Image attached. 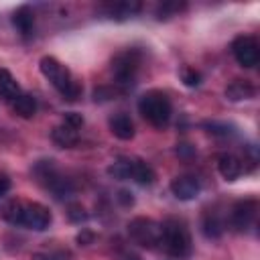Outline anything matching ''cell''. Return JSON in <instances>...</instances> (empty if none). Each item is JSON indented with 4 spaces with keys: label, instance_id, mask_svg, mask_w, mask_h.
Listing matches in <instances>:
<instances>
[{
    "label": "cell",
    "instance_id": "1",
    "mask_svg": "<svg viewBox=\"0 0 260 260\" xmlns=\"http://www.w3.org/2000/svg\"><path fill=\"white\" fill-rule=\"evenodd\" d=\"M160 246L175 258H185L191 254V234L181 219L169 217L160 223Z\"/></svg>",
    "mask_w": 260,
    "mask_h": 260
},
{
    "label": "cell",
    "instance_id": "2",
    "mask_svg": "<svg viewBox=\"0 0 260 260\" xmlns=\"http://www.w3.org/2000/svg\"><path fill=\"white\" fill-rule=\"evenodd\" d=\"M138 112L142 114V118L146 122H150L156 128H162L171 120L173 108H171V100L167 98V93H162L160 89H150L140 95Z\"/></svg>",
    "mask_w": 260,
    "mask_h": 260
},
{
    "label": "cell",
    "instance_id": "3",
    "mask_svg": "<svg viewBox=\"0 0 260 260\" xmlns=\"http://www.w3.org/2000/svg\"><path fill=\"white\" fill-rule=\"evenodd\" d=\"M140 61H142V55L136 49H126V51L118 53L112 59V71H114L116 83L130 85L134 81V77H136V71L140 67Z\"/></svg>",
    "mask_w": 260,
    "mask_h": 260
},
{
    "label": "cell",
    "instance_id": "4",
    "mask_svg": "<svg viewBox=\"0 0 260 260\" xmlns=\"http://www.w3.org/2000/svg\"><path fill=\"white\" fill-rule=\"evenodd\" d=\"M128 234L142 248H156L160 244V223L150 217H134L128 223Z\"/></svg>",
    "mask_w": 260,
    "mask_h": 260
},
{
    "label": "cell",
    "instance_id": "5",
    "mask_svg": "<svg viewBox=\"0 0 260 260\" xmlns=\"http://www.w3.org/2000/svg\"><path fill=\"white\" fill-rule=\"evenodd\" d=\"M39 69H41V73L53 83V87H55L59 93H63V91L71 85V81H73L71 71H69L61 61H57V59L51 57V55H45V57L39 61Z\"/></svg>",
    "mask_w": 260,
    "mask_h": 260
},
{
    "label": "cell",
    "instance_id": "6",
    "mask_svg": "<svg viewBox=\"0 0 260 260\" xmlns=\"http://www.w3.org/2000/svg\"><path fill=\"white\" fill-rule=\"evenodd\" d=\"M232 53L236 57V61L242 65V67H254L258 65L260 61V51H258V43L254 37H248V35H242V37H236L234 43H232Z\"/></svg>",
    "mask_w": 260,
    "mask_h": 260
},
{
    "label": "cell",
    "instance_id": "7",
    "mask_svg": "<svg viewBox=\"0 0 260 260\" xmlns=\"http://www.w3.org/2000/svg\"><path fill=\"white\" fill-rule=\"evenodd\" d=\"M53 221L51 211L41 203H26L22 213V225L35 232H45Z\"/></svg>",
    "mask_w": 260,
    "mask_h": 260
},
{
    "label": "cell",
    "instance_id": "8",
    "mask_svg": "<svg viewBox=\"0 0 260 260\" xmlns=\"http://www.w3.org/2000/svg\"><path fill=\"white\" fill-rule=\"evenodd\" d=\"M256 211H258V205L254 199L238 201L232 209V225L236 230H248L256 219Z\"/></svg>",
    "mask_w": 260,
    "mask_h": 260
},
{
    "label": "cell",
    "instance_id": "9",
    "mask_svg": "<svg viewBox=\"0 0 260 260\" xmlns=\"http://www.w3.org/2000/svg\"><path fill=\"white\" fill-rule=\"evenodd\" d=\"M199 191H201V185L191 175H181V177H175L171 181V193L179 201H191L199 195Z\"/></svg>",
    "mask_w": 260,
    "mask_h": 260
},
{
    "label": "cell",
    "instance_id": "10",
    "mask_svg": "<svg viewBox=\"0 0 260 260\" xmlns=\"http://www.w3.org/2000/svg\"><path fill=\"white\" fill-rule=\"evenodd\" d=\"M217 171L225 181H236L242 175V160L232 152H221L217 156Z\"/></svg>",
    "mask_w": 260,
    "mask_h": 260
},
{
    "label": "cell",
    "instance_id": "11",
    "mask_svg": "<svg viewBox=\"0 0 260 260\" xmlns=\"http://www.w3.org/2000/svg\"><path fill=\"white\" fill-rule=\"evenodd\" d=\"M110 130L120 140H132L134 138V122L124 112H118L110 118Z\"/></svg>",
    "mask_w": 260,
    "mask_h": 260
},
{
    "label": "cell",
    "instance_id": "12",
    "mask_svg": "<svg viewBox=\"0 0 260 260\" xmlns=\"http://www.w3.org/2000/svg\"><path fill=\"white\" fill-rule=\"evenodd\" d=\"M12 24L20 35H30L35 26V12L30 6H18L12 14Z\"/></svg>",
    "mask_w": 260,
    "mask_h": 260
},
{
    "label": "cell",
    "instance_id": "13",
    "mask_svg": "<svg viewBox=\"0 0 260 260\" xmlns=\"http://www.w3.org/2000/svg\"><path fill=\"white\" fill-rule=\"evenodd\" d=\"M22 213H24V203L18 199H8L0 205V217L12 225H22Z\"/></svg>",
    "mask_w": 260,
    "mask_h": 260
},
{
    "label": "cell",
    "instance_id": "14",
    "mask_svg": "<svg viewBox=\"0 0 260 260\" xmlns=\"http://www.w3.org/2000/svg\"><path fill=\"white\" fill-rule=\"evenodd\" d=\"M51 138H53V142H55L59 148H71V146L77 144L79 134H77L75 128H69V126L61 124V126H55V128H53Z\"/></svg>",
    "mask_w": 260,
    "mask_h": 260
},
{
    "label": "cell",
    "instance_id": "15",
    "mask_svg": "<svg viewBox=\"0 0 260 260\" xmlns=\"http://www.w3.org/2000/svg\"><path fill=\"white\" fill-rule=\"evenodd\" d=\"M256 89L248 83V81H242V79H234L228 87H225V98L230 102H242V100H250L254 98Z\"/></svg>",
    "mask_w": 260,
    "mask_h": 260
},
{
    "label": "cell",
    "instance_id": "16",
    "mask_svg": "<svg viewBox=\"0 0 260 260\" xmlns=\"http://www.w3.org/2000/svg\"><path fill=\"white\" fill-rule=\"evenodd\" d=\"M130 179L136 181L138 185H152L154 179H156V175H154V171H152L150 165H146L144 160L134 158V160H132V173H130Z\"/></svg>",
    "mask_w": 260,
    "mask_h": 260
},
{
    "label": "cell",
    "instance_id": "17",
    "mask_svg": "<svg viewBox=\"0 0 260 260\" xmlns=\"http://www.w3.org/2000/svg\"><path fill=\"white\" fill-rule=\"evenodd\" d=\"M18 95H20V85H18V81L12 77L10 71L0 69V98L14 102Z\"/></svg>",
    "mask_w": 260,
    "mask_h": 260
},
{
    "label": "cell",
    "instance_id": "18",
    "mask_svg": "<svg viewBox=\"0 0 260 260\" xmlns=\"http://www.w3.org/2000/svg\"><path fill=\"white\" fill-rule=\"evenodd\" d=\"M12 106H14V112H16L20 118H32L35 112H37V100H35L32 95H28V93H20V95L12 102Z\"/></svg>",
    "mask_w": 260,
    "mask_h": 260
},
{
    "label": "cell",
    "instance_id": "19",
    "mask_svg": "<svg viewBox=\"0 0 260 260\" xmlns=\"http://www.w3.org/2000/svg\"><path fill=\"white\" fill-rule=\"evenodd\" d=\"M132 160L134 158H126V156H120L118 160H114L110 167H108V175L118 179V181H126L130 179V173H132Z\"/></svg>",
    "mask_w": 260,
    "mask_h": 260
},
{
    "label": "cell",
    "instance_id": "20",
    "mask_svg": "<svg viewBox=\"0 0 260 260\" xmlns=\"http://www.w3.org/2000/svg\"><path fill=\"white\" fill-rule=\"evenodd\" d=\"M201 228H203V234H205L207 238H219V236L223 234V223H221L219 217L213 215V213H205V215H203Z\"/></svg>",
    "mask_w": 260,
    "mask_h": 260
},
{
    "label": "cell",
    "instance_id": "21",
    "mask_svg": "<svg viewBox=\"0 0 260 260\" xmlns=\"http://www.w3.org/2000/svg\"><path fill=\"white\" fill-rule=\"evenodd\" d=\"M140 8H142L140 2H118V4L112 6V14L116 12V14H118L116 18H128V16H132V14H136Z\"/></svg>",
    "mask_w": 260,
    "mask_h": 260
},
{
    "label": "cell",
    "instance_id": "22",
    "mask_svg": "<svg viewBox=\"0 0 260 260\" xmlns=\"http://www.w3.org/2000/svg\"><path fill=\"white\" fill-rule=\"evenodd\" d=\"M183 8V4H177V2H162L158 8H156V18L158 20H167V18H171L173 14H177L179 10Z\"/></svg>",
    "mask_w": 260,
    "mask_h": 260
},
{
    "label": "cell",
    "instance_id": "23",
    "mask_svg": "<svg viewBox=\"0 0 260 260\" xmlns=\"http://www.w3.org/2000/svg\"><path fill=\"white\" fill-rule=\"evenodd\" d=\"M181 79H183V83H185L187 87H197V85L201 83V73L195 71V69H191V67H185V69L181 71Z\"/></svg>",
    "mask_w": 260,
    "mask_h": 260
},
{
    "label": "cell",
    "instance_id": "24",
    "mask_svg": "<svg viewBox=\"0 0 260 260\" xmlns=\"http://www.w3.org/2000/svg\"><path fill=\"white\" fill-rule=\"evenodd\" d=\"M67 217H69L73 223H81V221L87 219V211H85L79 203H71V205L67 207Z\"/></svg>",
    "mask_w": 260,
    "mask_h": 260
},
{
    "label": "cell",
    "instance_id": "25",
    "mask_svg": "<svg viewBox=\"0 0 260 260\" xmlns=\"http://www.w3.org/2000/svg\"><path fill=\"white\" fill-rule=\"evenodd\" d=\"M63 124L77 130V128L83 126V116H81L79 112H65V114H63Z\"/></svg>",
    "mask_w": 260,
    "mask_h": 260
},
{
    "label": "cell",
    "instance_id": "26",
    "mask_svg": "<svg viewBox=\"0 0 260 260\" xmlns=\"http://www.w3.org/2000/svg\"><path fill=\"white\" fill-rule=\"evenodd\" d=\"M61 95H63V100H67V102H75V100L81 95V83H79L77 79H73L71 85H69Z\"/></svg>",
    "mask_w": 260,
    "mask_h": 260
},
{
    "label": "cell",
    "instance_id": "27",
    "mask_svg": "<svg viewBox=\"0 0 260 260\" xmlns=\"http://www.w3.org/2000/svg\"><path fill=\"white\" fill-rule=\"evenodd\" d=\"M205 128H207V132H211V134H219V136H228V134H232V126H228V124H223V122H205Z\"/></svg>",
    "mask_w": 260,
    "mask_h": 260
},
{
    "label": "cell",
    "instance_id": "28",
    "mask_svg": "<svg viewBox=\"0 0 260 260\" xmlns=\"http://www.w3.org/2000/svg\"><path fill=\"white\" fill-rule=\"evenodd\" d=\"M77 244L79 246H87V244H91L93 242V232H89V230H81L79 234H77Z\"/></svg>",
    "mask_w": 260,
    "mask_h": 260
},
{
    "label": "cell",
    "instance_id": "29",
    "mask_svg": "<svg viewBox=\"0 0 260 260\" xmlns=\"http://www.w3.org/2000/svg\"><path fill=\"white\" fill-rule=\"evenodd\" d=\"M118 201L124 205V207H130L132 203H134V197H132V193L130 191H118Z\"/></svg>",
    "mask_w": 260,
    "mask_h": 260
},
{
    "label": "cell",
    "instance_id": "30",
    "mask_svg": "<svg viewBox=\"0 0 260 260\" xmlns=\"http://www.w3.org/2000/svg\"><path fill=\"white\" fill-rule=\"evenodd\" d=\"M10 189V179L6 175H0V197H4Z\"/></svg>",
    "mask_w": 260,
    "mask_h": 260
},
{
    "label": "cell",
    "instance_id": "31",
    "mask_svg": "<svg viewBox=\"0 0 260 260\" xmlns=\"http://www.w3.org/2000/svg\"><path fill=\"white\" fill-rule=\"evenodd\" d=\"M124 260H138V256H134V254H130V256H124Z\"/></svg>",
    "mask_w": 260,
    "mask_h": 260
}]
</instances>
